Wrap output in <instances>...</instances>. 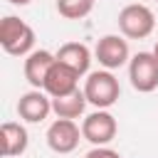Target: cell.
<instances>
[{
	"instance_id": "cell-1",
	"label": "cell",
	"mask_w": 158,
	"mask_h": 158,
	"mask_svg": "<svg viewBox=\"0 0 158 158\" xmlns=\"http://www.w3.org/2000/svg\"><path fill=\"white\" fill-rule=\"evenodd\" d=\"M0 44L12 57H27L35 52V30L17 15H5L0 20Z\"/></svg>"
},
{
	"instance_id": "cell-2",
	"label": "cell",
	"mask_w": 158,
	"mask_h": 158,
	"mask_svg": "<svg viewBox=\"0 0 158 158\" xmlns=\"http://www.w3.org/2000/svg\"><path fill=\"white\" fill-rule=\"evenodd\" d=\"M84 94L91 106L109 109L118 101L121 86H118V79L111 74V69H99V72H89V77L84 81Z\"/></svg>"
},
{
	"instance_id": "cell-3",
	"label": "cell",
	"mask_w": 158,
	"mask_h": 158,
	"mask_svg": "<svg viewBox=\"0 0 158 158\" xmlns=\"http://www.w3.org/2000/svg\"><path fill=\"white\" fill-rule=\"evenodd\" d=\"M118 30L128 40H146L156 30V15L148 5L131 2L118 12Z\"/></svg>"
},
{
	"instance_id": "cell-4",
	"label": "cell",
	"mask_w": 158,
	"mask_h": 158,
	"mask_svg": "<svg viewBox=\"0 0 158 158\" xmlns=\"http://www.w3.org/2000/svg\"><path fill=\"white\" fill-rule=\"evenodd\" d=\"M131 86L141 94H151L158 89V57L153 52H138L128 62Z\"/></svg>"
},
{
	"instance_id": "cell-5",
	"label": "cell",
	"mask_w": 158,
	"mask_h": 158,
	"mask_svg": "<svg viewBox=\"0 0 158 158\" xmlns=\"http://www.w3.org/2000/svg\"><path fill=\"white\" fill-rule=\"evenodd\" d=\"M116 131H118V123L114 114H109L106 109H96L81 121V136L91 146H109L116 138Z\"/></svg>"
},
{
	"instance_id": "cell-6",
	"label": "cell",
	"mask_w": 158,
	"mask_h": 158,
	"mask_svg": "<svg viewBox=\"0 0 158 158\" xmlns=\"http://www.w3.org/2000/svg\"><path fill=\"white\" fill-rule=\"evenodd\" d=\"M94 57L104 69L114 72V69H121L123 64L131 62V49L121 35H104L94 47Z\"/></svg>"
},
{
	"instance_id": "cell-7",
	"label": "cell",
	"mask_w": 158,
	"mask_h": 158,
	"mask_svg": "<svg viewBox=\"0 0 158 158\" xmlns=\"http://www.w3.org/2000/svg\"><path fill=\"white\" fill-rule=\"evenodd\" d=\"M44 138H47V146L54 153H72L84 136H81V128L77 126V121H72V118H57V121L49 123Z\"/></svg>"
},
{
	"instance_id": "cell-8",
	"label": "cell",
	"mask_w": 158,
	"mask_h": 158,
	"mask_svg": "<svg viewBox=\"0 0 158 158\" xmlns=\"http://www.w3.org/2000/svg\"><path fill=\"white\" fill-rule=\"evenodd\" d=\"M79 72L77 69H72L69 64H64V62H54L52 64V69L47 72V79H44V91L52 96V99H57V96H67V94H72V91H77L79 89Z\"/></svg>"
},
{
	"instance_id": "cell-9",
	"label": "cell",
	"mask_w": 158,
	"mask_h": 158,
	"mask_svg": "<svg viewBox=\"0 0 158 158\" xmlns=\"http://www.w3.org/2000/svg\"><path fill=\"white\" fill-rule=\"evenodd\" d=\"M17 114L27 123H42L52 114V96L44 89H30L17 101Z\"/></svg>"
},
{
	"instance_id": "cell-10",
	"label": "cell",
	"mask_w": 158,
	"mask_h": 158,
	"mask_svg": "<svg viewBox=\"0 0 158 158\" xmlns=\"http://www.w3.org/2000/svg\"><path fill=\"white\" fill-rule=\"evenodd\" d=\"M57 62V54L47 52V49H35L25 57V79L32 89H42L47 72L52 69V64Z\"/></svg>"
},
{
	"instance_id": "cell-11",
	"label": "cell",
	"mask_w": 158,
	"mask_h": 158,
	"mask_svg": "<svg viewBox=\"0 0 158 158\" xmlns=\"http://www.w3.org/2000/svg\"><path fill=\"white\" fill-rule=\"evenodd\" d=\"M0 146H2V156L5 158H15V156H22L30 146V136H27V128L22 123H15V121H5L0 126Z\"/></svg>"
},
{
	"instance_id": "cell-12",
	"label": "cell",
	"mask_w": 158,
	"mask_h": 158,
	"mask_svg": "<svg viewBox=\"0 0 158 158\" xmlns=\"http://www.w3.org/2000/svg\"><path fill=\"white\" fill-rule=\"evenodd\" d=\"M57 59L64 62V64H69L72 69H77L81 77L89 74L91 52H89V47H86L84 42H67V44H62L59 52H57Z\"/></svg>"
},
{
	"instance_id": "cell-13",
	"label": "cell",
	"mask_w": 158,
	"mask_h": 158,
	"mask_svg": "<svg viewBox=\"0 0 158 158\" xmlns=\"http://www.w3.org/2000/svg\"><path fill=\"white\" fill-rule=\"evenodd\" d=\"M86 94L84 91H72L67 96H57L52 99V111L57 114V118H72L77 121L79 116H84V109H86Z\"/></svg>"
},
{
	"instance_id": "cell-14",
	"label": "cell",
	"mask_w": 158,
	"mask_h": 158,
	"mask_svg": "<svg viewBox=\"0 0 158 158\" xmlns=\"http://www.w3.org/2000/svg\"><path fill=\"white\" fill-rule=\"evenodd\" d=\"M96 0H57V12L64 20H84L94 10Z\"/></svg>"
},
{
	"instance_id": "cell-15",
	"label": "cell",
	"mask_w": 158,
	"mask_h": 158,
	"mask_svg": "<svg viewBox=\"0 0 158 158\" xmlns=\"http://www.w3.org/2000/svg\"><path fill=\"white\" fill-rule=\"evenodd\" d=\"M84 158H121V153L114 151V148H109V146H94Z\"/></svg>"
},
{
	"instance_id": "cell-16",
	"label": "cell",
	"mask_w": 158,
	"mask_h": 158,
	"mask_svg": "<svg viewBox=\"0 0 158 158\" xmlns=\"http://www.w3.org/2000/svg\"><path fill=\"white\" fill-rule=\"evenodd\" d=\"M7 2H12V5H20V7H22V5H30L32 0H7Z\"/></svg>"
},
{
	"instance_id": "cell-17",
	"label": "cell",
	"mask_w": 158,
	"mask_h": 158,
	"mask_svg": "<svg viewBox=\"0 0 158 158\" xmlns=\"http://www.w3.org/2000/svg\"><path fill=\"white\" fill-rule=\"evenodd\" d=\"M153 54H156V57H158V42H156V47H153Z\"/></svg>"
},
{
	"instance_id": "cell-18",
	"label": "cell",
	"mask_w": 158,
	"mask_h": 158,
	"mask_svg": "<svg viewBox=\"0 0 158 158\" xmlns=\"http://www.w3.org/2000/svg\"><path fill=\"white\" fill-rule=\"evenodd\" d=\"M156 2H158V0H156Z\"/></svg>"
}]
</instances>
